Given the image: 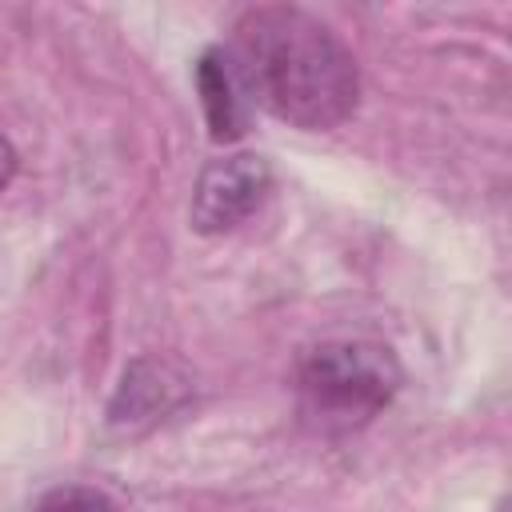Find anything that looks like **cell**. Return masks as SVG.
I'll return each mask as SVG.
<instances>
[{"label":"cell","instance_id":"obj_3","mask_svg":"<svg viewBox=\"0 0 512 512\" xmlns=\"http://www.w3.org/2000/svg\"><path fill=\"white\" fill-rule=\"evenodd\" d=\"M272 168L256 152H232L212 164H204L196 188H192V228L204 236H220L240 228L268 196Z\"/></svg>","mask_w":512,"mask_h":512},{"label":"cell","instance_id":"obj_2","mask_svg":"<svg viewBox=\"0 0 512 512\" xmlns=\"http://www.w3.org/2000/svg\"><path fill=\"white\" fill-rule=\"evenodd\" d=\"M400 388V364L372 340H324L296 368L300 416L328 436L356 432L376 420Z\"/></svg>","mask_w":512,"mask_h":512},{"label":"cell","instance_id":"obj_6","mask_svg":"<svg viewBox=\"0 0 512 512\" xmlns=\"http://www.w3.org/2000/svg\"><path fill=\"white\" fill-rule=\"evenodd\" d=\"M32 512H116L112 500L100 492V488H88V484H60V488H48Z\"/></svg>","mask_w":512,"mask_h":512},{"label":"cell","instance_id":"obj_1","mask_svg":"<svg viewBox=\"0 0 512 512\" xmlns=\"http://www.w3.org/2000/svg\"><path fill=\"white\" fill-rule=\"evenodd\" d=\"M228 60L240 88L292 128L328 132L356 112V56L324 20L304 8L268 4L244 12L236 20Z\"/></svg>","mask_w":512,"mask_h":512},{"label":"cell","instance_id":"obj_7","mask_svg":"<svg viewBox=\"0 0 512 512\" xmlns=\"http://www.w3.org/2000/svg\"><path fill=\"white\" fill-rule=\"evenodd\" d=\"M16 164H20V156H16V148L0 136V192L12 184V176H16Z\"/></svg>","mask_w":512,"mask_h":512},{"label":"cell","instance_id":"obj_5","mask_svg":"<svg viewBox=\"0 0 512 512\" xmlns=\"http://www.w3.org/2000/svg\"><path fill=\"white\" fill-rule=\"evenodd\" d=\"M196 88H200V104H204V120H208V136L228 144L244 132V108H240V80L232 72L228 52L208 48L196 64Z\"/></svg>","mask_w":512,"mask_h":512},{"label":"cell","instance_id":"obj_4","mask_svg":"<svg viewBox=\"0 0 512 512\" xmlns=\"http://www.w3.org/2000/svg\"><path fill=\"white\" fill-rule=\"evenodd\" d=\"M192 392V380L168 364V360H152L140 356L124 368L112 400H108V424L120 432H140L152 428L156 420H164L184 396Z\"/></svg>","mask_w":512,"mask_h":512}]
</instances>
